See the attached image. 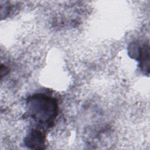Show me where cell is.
<instances>
[{"label": "cell", "mask_w": 150, "mask_h": 150, "mask_svg": "<svg viewBox=\"0 0 150 150\" xmlns=\"http://www.w3.org/2000/svg\"><path fill=\"white\" fill-rule=\"evenodd\" d=\"M26 107L28 114L39 124L46 128L51 127L57 116V100L45 94L38 93L28 98Z\"/></svg>", "instance_id": "1"}, {"label": "cell", "mask_w": 150, "mask_h": 150, "mask_svg": "<svg viewBox=\"0 0 150 150\" xmlns=\"http://www.w3.org/2000/svg\"><path fill=\"white\" fill-rule=\"evenodd\" d=\"M130 52L132 56H136V59L140 63V67L142 71L149 72V49L148 44L139 45L138 43H134L131 46Z\"/></svg>", "instance_id": "2"}, {"label": "cell", "mask_w": 150, "mask_h": 150, "mask_svg": "<svg viewBox=\"0 0 150 150\" xmlns=\"http://www.w3.org/2000/svg\"><path fill=\"white\" fill-rule=\"evenodd\" d=\"M46 135L40 128L32 129L25 139V145L30 149H43L45 148Z\"/></svg>", "instance_id": "3"}]
</instances>
